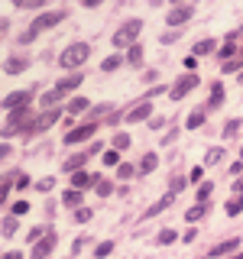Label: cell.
<instances>
[{
	"mask_svg": "<svg viewBox=\"0 0 243 259\" xmlns=\"http://www.w3.org/2000/svg\"><path fill=\"white\" fill-rule=\"evenodd\" d=\"M68 16V10H43L36 16V20L29 23V29H23L20 32V42L26 46V42H32V39L39 36V32H46V29H52V26H59V23Z\"/></svg>",
	"mask_w": 243,
	"mask_h": 259,
	"instance_id": "cell-1",
	"label": "cell"
},
{
	"mask_svg": "<svg viewBox=\"0 0 243 259\" xmlns=\"http://www.w3.org/2000/svg\"><path fill=\"white\" fill-rule=\"evenodd\" d=\"M88 59H91V46L88 42H71V46H65V52L59 55V65L65 71H75L81 65H88Z\"/></svg>",
	"mask_w": 243,
	"mask_h": 259,
	"instance_id": "cell-2",
	"label": "cell"
},
{
	"mask_svg": "<svg viewBox=\"0 0 243 259\" xmlns=\"http://www.w3.org/2000/svg\"><path fill=\"white\" fill-rule=\"evenodd\" d=\"M36 126V117H32V107H23V110H13L4 123V140H10L16 133H29Z\"/></svg>",
	"mask_w": 243,
	"mask_h": 259,
	"instance_id": "cell-3",
	"label": "cell"
},
{
	"mask_svg": "<svg viewBox=\"0 0 243 259\" xmlns=\"http://www.w3.org/2000/svg\"><path fill=\"white\" fill-rule=\"evenodd\" d=\"M91 156H104V152H101V143H91L88 149H81V152H75V156H68V159L62 162V172H65V175L85 172V165L91 162Z\"/></svg>",
	"mask_w": 243,
	"mask_h": 259,
	"instance_id": "cell-4",
	"label": "cell"
},
{
	"mask_svg": "<svg viewBox=\"0 0 243 259\" xmlns=\"http://www.w3.org/2000/svg\"><path fill=\"white\" fill-rule=\"evenodd\" d=\"M140 32H143V20H127L124 26L113 32L110 42H113V49H133L136 39H140Z\"/></svg>",
	"mask_w": 243,
	"mask_h": 259,
	"instance_id": "cell-5",
	"label": "cell"
},
{
	"mask_svg": "<svg viewBox=\"0 0 243 259\" xmlns=\"http://www.w3.org/2000/svg\"><path fill=\"white\" fill-rule=\"evenodd\" d=\"M198 84H201L198 71H188V75H182V78H178L172 88H169V97H172V101H182V97H185V94H191Z\"/></svg>",
	"mask_w": 243,
	"mask_h": 259,
	"instance_id": "cell-6",
	"label": "cell"
},
{
	"mask_svg": "<svg viewBox=\"0 0 243 259\" xmlns=\"http://www.w3.org/2000/svg\"><path fill=\"white\" fill-rule=\"evenodd\" d=\"M94 133H97V123H94V120H85L81 126L68 130L62 140H65V146H78V143H85V140H94Z\"/></svg>",
	"mask_w": 243,
	"mask_h": 259,
	"instance_id": "cell-7",
	"label": "cell"
},
{
	"mask_svg": "<svg viewBox=\"0 0 243 259\" xmlns=\"http://www.w3.org/2000/svg\"><path fill=\"white\" fill-rule=\"evenodd\" d=\"M194 16V4H182V7H172L166 16V26H185Z\"/></svg>",
	"mask_w": 243,
	"mask_h": 259,
	"instance_id": "cell-8",
	"label": "cell"
},
{
	"mask_svg": "<svg viewBox=\"0 0 243 259\" xmlns=\"http://www.w3.org/2000/svg\"><path fill=\"white\" fill-rule=\"evenodd\" d=\"M29 101H32V91H13V94L4 97V110H7V113L23 110V107H29Z\"/></svg>",
	"mask_w": 243,
	"mask_h": 259,
	"instance_id": "cell-9",
	"label": "cell"
},
{
	"mask_svg": "<svg viewBox=\"0 0 243 259\" xmlns=\"http://www.w3.org/2000/svg\"><path fill=\"white\" fill-rule=\"evenodd\" d=\"M55 246H59V237H55V233L49 230L46 237L39 240L36 246H32V259H49V256H52V249H55Z\"/></svg>",
	"mask_w": 243,
	"mask_h": 259,
	"instance_id": "cell-10",
	"label": "cell"
},
{
	"mask_svg": "<svg viewBox=\"0 0 243 259\" xmlns=\"http://www.w3.org/2000/svg\"><path fill=\"white\" fill-rule=\"evenodd\" d=\"M149 117H152V104H149V101H140L136 107H130V110L124 113L127 123H143V120H149Z\"/></svg>",
	"mask_w": 243,
	"mask_h": 259,
	"instance_id": "cell-11",
	"label": "cell"
},
{
	"mask_svg": "<svg viewBox=\"0 0 243 259\" xmlns=\"http://www.w3.org/2000/svg\"><path fill=\"white\" fill-rule=\"evenodd\" d=\"M59 117H62V110H55V107H52V110H46V113H43V117H36V126H32V130H29V133H26V136H36V133H46V130H49V126H52V123H55V120H59Z\"/></svg>",
	"mask_w": 243,
	"mask_h": 259,
	"instance_id": "cell-12",
	"label": "cell"
},
{
	"mask_svg": "<svg viewBox=\"0 0 243 259\" xmlns=\"http://www.w3.org/2000/svg\"><path fill=\"white\" fill-rule=\"evenodd\" d=\"M97 182H101V175H91V172H75L71 175V188H78V191L97 188Z\"/></svg>",
	"mask_w": 243,
	"mask_h": 259,
	"instance_id": "cell-13",
	"label": "cell"
},
{
	"mask_svg": "<svg viewBox=\"0 0 243 259\" xmlns=\"http://www.w3.org/2000/svg\"><path fill=\"white\" fill-rule=\"evenodd\" d=\"M224 97H227L224 84H221V81H214V84H211V97H208V110H221L224 107Z\"/></svg>",
	"mask_w": 243,
	"mask_h": 259,
	"instance_id": "cell-14",
	"label": "cell"
},
{
	"mask_svg": "<svg viewBox=\"0 0 243 259\" xmlns=\"http://www.w3.org/2000/svg\"><path fill=\"white\" fill-rule=\"evenodd\" d=\"M172 201H175V194H172V191H169V194H162V198H159V201H156V204H152V207H146L143 221H149V217L162 214V210H166V207H172Z\"/></svg>",
	"mask_w": 243,
	"mask_h": 259,
	"instance_id": "cell-15",
	"label": "cell"
},
{
	"mask_svg": "<svg viewBox=\"0 0 243 259\" xmlns=\"http://www.w3.org/2000/svg\"><path fill=\"white\" fill-rule=\"evenodd\" d=\"M81 81H85V75H78V71H75V75H68V78H59V81H55V91H59V94H68V91H75Z\"/></svg>",
	"mask_w": 243,
	"mask_h": 259,
	"instance_id": "cell-16",
	"label": "cell"
},
{
	"mask_svg": "<svg viewBox=\"0 0 243 259\" xmlns=\"http://www.w3.org/2000/svg\"><path fill=\"white\" fill-rule=\"evenodd\" d=\"M156 168H159V156H156V152H146V156L136 162V172H140V175H149V172H156Z\"/></svg>",
	"mask_w": 243,
	"mask_h": 259,
	"instance_id": "cell-17",
	"label": "cell"
},
{
	"mask_svg": "<svg viewBox=\"0 0 243 259\" xmlns=\"http://www.w3.org/2000/svg\"><path fill=\"white\" fill-rule=\"evenodd\" d=\"M26 68H29V59H26V55H13V59H7V65H4L7 75H20V71H26Z\"/></svg>",
	"mask_w": 243,
	"mask_h": 259,
	"instance_id": "cell-18",
	"label": "cell"
},
{
	"mask_svg": "<svg viewBox=\"0 0 243 259\" xmlns=\"http://www.w3.org/2000/svg\"><path fill=\"white\" fill-rule=\"evenodd\" d=\"M237 246H240V237L224 240V243H217V246L211 249V256H227V253H237Z\"/></svg>",
	"mask_w": 243,
	"mask_h": 259,
	"instance_id": "cell-19",
	"label": "cell"
},
{
	"mask_svg": "<svg viewBox=\"0 0 243 259\" xmlns=\"http://www.w3.org/2000/svg\"><path fill=\"white\" fill-rule=\"evenodd\" d=\"M214 49H217V42H214V39H198L191 52H194V59H201V55H211Z\"/></svg>",
	"mask_w": 243,
	"mask_h": 259,
	"instance_id": "cell-20",
	"label": "cell"
},
{
	"mask_svg": "<svg viewBox=\"0 0 243 259\" xmlns=\"http://www.w3.org/2000/svg\"><path fill=\"white\" fill-rule=\"evenodd\" d=\"M81 201H85V194H81L78 188H68V191L62 194V204L65 207H81Z\"/></svg>",
	"mask_w": 243,
	"mask_h": 259,
	"instance_id": "cell-21",
	"label": "cell"
},
{
	"mask_svg": "<svg viewBox=\"0 0 243 259\" xmlns=\"http://www.w3.org/2000/svg\"><path fill=\"white\" fill-rule=\"evenodd\" d=\"M143 55H146V49H143L140 42H136L133 49H127V62L133 65V68H140V65H143Z\"/></svg>",
	"mask_w": 243,
	"mask_h": 259,
	"instance_id": "cell-22",
	"label": "cell"
},
{
	"mask_svg": "<svg viewBox=\"0 0 243 259\" xmlns=\"http://www.w3.org/2000/svg\"><path fill=\"white\" fill-rule=\"evenodd\" d=\"M224 210H227V217H237V214H243V194H237V198H230L224 204Z\"/></svg>",
	"mask_w": 243,
	"mask_h": 259,
	"instance_id": "cell-23",
	"label": "cell"
},
{
	"mask_svg": "<svg viewBox=\"0 0 243 259\" xmlns=\"http://www.w3.org/2000/svg\"><path fill=\"white\" fill-rule=\"evenodd\" d=\"M217 55H221V59H227V62H233V59L240 55V49L233 46V39H227V42L221 46V52H217Z\"/></svg>",
	"mask_w": 243,
	"mask_h": 259,
	"instance_id": "cell-24",
	"label": "cell"
},
{
	"mask_svg": "<svg viewBox=\"0 0 243 259\" xmlns=\"http://www.w3.org/2000/svg\"><path fill=\"white\" fill-rule=\"evenodd\" d=\"M88 107H91L88 97H71V101H68V113H85Z\"/></svg>",
	"mask_w": 243,
	"mask_h": 259,
	"instance_id": "cell-25",
	"label": "cell"
},
{
	"mask_svg": "<svg viewBox=\"0 0 243 259\" xmlns=\"http://www.w3.org/2000/svg\"><path fill=\"white\" fill-rule=\"evenodd\" d=\"M205 214H208V204H194V207H188V210H185V221H188V224H194V221H201Z\"/></svg>",
	"mask_w": 243,
	"mask_h": 259,
	"instance_id": "cell-26",
	"label": "cell"
},
{
	"mask_svg": "<svg viewBox=\"0 0 243 259\" xmlns=\"http://www.w3.org/2000/svg\"><path fill=\"white\" fill-rule=\"evenodd\" d=\"M205 113H208V110H191L188 120H185V126H188V130H198L201 123H205Z\"/></svg>",
	"mask_w": 243,
	"mask_h": 259,
	"instance_id": "cell-27",
	"label": "cell"
},
{
	"mask_svg": "<svg viewBox=\"0 0 243 259\" xmlns=\"http://www.w3.org/2000/svg\"><path fill=\"white\" fill-rule=\"evenodd\" d=\"M120 65H124V55H107V59L101 62V71H117Z\"/></svg>",
	"mask_w": 243,
	"mask_h": 259,
	"instance_id": "cell-28",
	"label": "cell"
},
{
	"mask_svg": "<svg viewBox=\"0 0 243 259\" xmlns=\"http://www.w3.org/2000/svg\"><path fill=\"white\" fill-rule=\"evenodd\" d=\"M178 240V233L172 230V227H166V230H159V237H156V243L159 246H169V243H175Z\"/></svg>",
	"mask_w": 243,
	"mask_h": 259,
	"instance_id": "cell-29",
	"label": "cell"
},
{
	"mask_svg": "<svg viewBox=\"0 0 243 259\" xmlns=\"http://www.w3.org/2000/svg\"><path fill=\"white\" fill-rule=\"evenodd\" d=\"M62 97H65V94H59V91H49V94L39 97V107H49V110H52V104H59Z\"/></svg>",
	"mask_w": 243,
	"mask_h": 259,
	"instance_id": "cell-30",
	"label": "cell"
},
{
	"mask_svg": "<svg viewBox=\"0 0 243 259\" xmlns=\"http://www.w3.org/2000/svg\"><path fill=\"white\" fill-rule=\"evenodd\" d=\"M221 159H224V149H221V146H211L208 156H205V165H217Z\"/></svg>",
	"mask_w": 243,
	"mask_h": 259,
	"instance_id": "cell-31",
	"label": "cell"
},
{
	"mask_svg": "<svg viewBox=\"0 0 243 259\" xmlns=\"http://www.w3.org/2000/svg\"><path fill=\"white\" fill-rule=\"evenodd\" d=\"M133 175H140V172H136V165H130V162H120V165H117V178H124V182H127V178H133Z\"/></svg>",
	"mask_w": 243,
	"mask_h": 259,
	"instance_id": "cell-32",
	"label": "cell"
},
{
	"mask_svg": "<svg viewBox=\"0 0 243 259\" xmlns=\"http://www.w3.org/2000/svg\"><path fill=\"white\" fill-rule=\"evenodd\" d=\"M240 126H243V120H237V117L227 120V123H224V136H227V140H230V136H237V133H240Z\"/></svg>",
	"mask_w": 243,
	"mask_h": 259,
	"instance_id": "cell-33",
	"label": "cell"
},
{
	"mask_svg": "<svg viewBox=\"0 0 243 259\" xmlns=\"http://www.w3.org/2000/svg\"><path fill=\"white\" fill-rule=\"evenodd\" d=\"M16 7H20V10H39V13H43L46 0H16Z\"/></svg>",
	"mask_w": 243,
	"mask_h": 259,
	"instance_id": "cell-34",
	"label": "cell"
},
{
	"mask_svg": "<svg viewBox=\"0 0 243 259\" xmlns=\"http://www.w3.org/2000/svg\"><path fill=\"white\" fill-rule=\"evenodd\" d=\"M211 191H214V185H211V182H201V185H198V204H208Z\"/></svg>",
	"mask_w": 243,
	"mask_h": 259,
	"instance_id": "cell-35",
	"label": "cell"
},
{
	"mask_svg": "<svg viewBox=\"0 0 243 259\" xmlns=\"http://www.w3.org/2000/svg\"><path fill=\"white\" fill-rule=\"evenodd\" d=\"M16 230H20V224H16V217H13V214H7V217H4V237H13Z\"/></svg>",
	"mask_w": 243,
	"mask_h": 259,
	"instance_id": "cell-36",
	"label": "cell"
},
{
	"mask_svg": "<svg viewBox=\"0 0 243 259\" xmlns=\"http://www.w3.org/2000/svg\"><path fill=\"white\" fill-rule=\"evenodd\" d=\"M110 253H113V240H104V243H97L94 259H104V256H110Z\"/></svg>",
	"mask_w": 243,
	"mask_h": 259,
	"instance_id": "cell-37",
	"label": "cell"
},
{
	"mask_svg": "<svg viewBox=\"0 0 243 259\" xmlns=\"http://www.w3.org/2000/svg\"><path fill=\"white\" fill-rule=\"evenodd\" d=\"M46 233H49V230H46V227H39V224H36V227H32V230L26 233V240L32 243V246H36V243H39V240H43V237H46Z\"/></svg>",
	"mask_w": 243,
	"mask_h": 259,
	"instance_id": "cell-38",
	"label": "cell"
},
{
	"mask_svg": "<svg viewBox=\"0 0 243 259\" xmlns=\"http://www.w3.org/2000/svg\"><path fill=\"white\" fill-rule=\"evenodd\" d=\"M97 194H101V198H110L113 194V182H107V178H101V182H97V188H94Z\"/></svg>",
	"mask_w": 243,
	"mask_h": 259,
	"instance_id": "cell-39",
	"label": "cell"
},
{
	"mask_svg": "<svg viewBox=\"0 0 243 259\" xmlns=\"http://www.w3.org/2000/svg\"><path fill=\"white\" fill-rule=\"evenodd\" d=\"M91 214H94L91 207H78V210H75L71 217H75V224H88V221H91Z\"/></svg>",
	"mask_w": 243,
	"mask_h": 259,
	"instance_id": "cell-40",
	"label": "cell"
},
{
	"mask_svg": "<svg viewBox=\"0 0 243 259\" xmlns=\"http://www.w3.org/2000/svg\"><path fill=\"white\" fill-rule=\"evenodd\" d=\"M127 146H130V136H127V133H113V149H117V152H124Z\"/></svg>",
	"mask_w": 243,
	"mask_h": 259,
	"instance_id": "cell-41",
	"label": "cell"
},
{
	"mask_svg": "<svg viewBox=\"0 0 243 259\" xmlns=\"http://www.w3.org/2000/svg\"><path fill=\"white\" fill-rule=\"evenodd\" d=\"M178 36H182L178 29H169V32H162V36H159V42L162 46H172V42H178Z\"/></svg>",
	"mask_w": 243,
	"mask_h": 259,
	"instance_id": "cell-42",
	"label": "cell"
},
{
	"mask_svg": "<svg viewBox=\"0 0 243 259\" xmlns=\"http://www.w3.org/2000/svg\"><path fill=\"white\" fill-rule=\"evenodd\" d=\"M101 159H104V165H120V156H117V149H107Z\"/></svg>",
	"mask_w": 243,
	"mask_h": 259,
	"instance_id": "cell-43",
	"label": "cell"
},
{
	"mask_svg": "<svg viewBox=\"0 0 243 259\" xmlns=\"http://www.w3.org/2000/svg\"><path fill=\"white\" fill-rule=\"evenodd\" d=\"M13 182H16V188H29V175L26 172H13Z\"/></svg>",
	"mask_w": 243,
	"mask_h": 259,
	"instance_id": "cell-44",
	"label": "cell"
},
{
	"mask_svg": "<svg viewBox=\"0 0 243 259\" xmlns=\"http://www.w3.org/2000/svg\"><path fill=\"white\" fill-rule=\"evenodd\" d=\"M36 188H39V191H52V188H55V178H49V175H46V178H39Z\"/></svg>",
	"mask_w": 243,
	"mask_h": 259,
	"instance_id": "cell-45",
	"label": "cell"
},
{
	"mask_svg": "<svg viewBox=\"0 0 243 259\" xmlns=\"http://www.w3.org/2000/svg\"><path fill=\"white\" fill-rule=\"evenodd\" d=\"M26 210H29V204H26V201H16V204L10 207V214H13V217H23Z\"/></svg>",
	"mask_w": 243,
	"mask_h": 259,
	"instance_id": "cell-46",
	"label": "cell"
},
{
	"mask_svg": "<svg viewBox=\"0 0 243 259\" xmlns=\"http://www.w3.org/2000/svg\"><path fill=\"white\" fill-rule=\"evenodd\" d=\"M201 175H205V168H201V165H194L191 172H188V182H191V185H201Z\"/></svg>",
	"mask_w": 243,
	"mask_h": 259,
	"instance_id": "cell-47",
	"label": "cell"
},
{
	"mask_svg": "<svg viewBox=\"0 0 243 259\" xmlns=\"http://www.w3.org/2000/svg\"><path fill=\"white\" fill-rule=\"evenodd\" d=\"M240 65H243V55H240V59H233V62H227V65H224V71H237Z\"/></svg>",
	"mask_w": 243,
	"mask_h": 259,
	"instance_id": "cell-48",
	"label": "cell"
},
{
	"mask_svg": "<svg viewBox=\"0 0 243 259\" xmlns=\"http://www.w3.org/2000/svg\"><path fill=\"white\" fill-rule=\"evenodd\" d=\"M185 188V178H172V194H178Z\"/></svg>",
	"mask_w": 243,
	"mask_h": 259,
	"instance_id": "cell-49",
	"label": "cell"
},
{
	"mask_svg": "<svg viewBox=\"0 0 243 259\" xmlns=\"http://www.w3.org/2000/svg\"><path fill=\"white\" fill-rule=\"evenodd\" d=\"M149 126H152V130H162V126H166V120H162V117H152Z\"/></svg>",
	"mask_w": 243,
	"mask_h": 259,
	"instance_id": "cell-50",
	"label": "cell"
},
{
	"mask_svg": "<svg viewBox=\"0 0 243 259\" xmlns=\"http://www.w3.org/2000/svg\"><path fill=\"white\" fill-rule=\"evenodd\" d=\"M240 172H243V159H237V162L230 165V175H240Z\"/></svg>",
	"mask_w": 243,
	"mask_h": 259,
	"instance_id": "cell-51",
	"label": "cell"
},
{
	"mask_svg": "<svg viewBox=\"0 0 243 259\" xmlns=\"http://www.w3.org/2000/svg\"><path fill=\"white\" fill-rule=\"evenodd\" d=\"M233 191H237V194H243V175L237 178V182H233Z\"/></svg>",
	"mask_w": 243,
	"mask_h": 259,
	"instance_id": "cell-52",
	"label": "cell"
},
{
	"mask_svg": "<svg viewBox=\"0 0 243 259\" xmlns=\"http://www.w3.org/2000/svg\"><path fill=\"white\" fill-rule=\"evenodd\" d=\"M4 259H23V253H16V249H10V253H4Z\"/></svg>",
	"mask_w": 243,
	"mask_h": 259,
	"instance_id": "cell-53",
	"label": "cell"
},
{
	"mask_svg": "<svg viewBox=\"0 0 243 259\" xmlns=\"http://www.w3.org/2000/svg\"><path fill=\"white\" fill-rule=\"evenodd\" d=\"M230 259H243V249H240V253H233V256H230Z\"/></svg>",
	"mask_w": 243,
	"mask_h": 259,
	"instance_id": "cell-54",
	"label": "cell"
},
{
	"mask_svg": "<svg viewBox=\"0 0 243 259\" xmlns=\"http://www.w3.org/2000/svg\"><path fill=\"white\" fill-rule=\"evenodd\" d=\"M240 159H243V146H240Z\"/></svg>",
	"mask_w": 243,
	"mask_h": 259,
	"instance_id": "cell-55",
	"label": "cell"
},
{
	"mask_svg": "<svg viewBox=\"0 0 243 259\" xmlns=\"http://www.w3.org/2000/svg\"><path fill=\"white\" fill-rule=\"evenodd\" d=\"M240 81H243V71H240Z\"/></svg>",
	"mask_w": 243,
	"mask_h": 259,
	"instance_id": "cell-56",
	"label": "cell"
},
{
	"mask_svg": "<svg viewBox=\"0 0 243 259\" xmlns=\"http://www.w3.org/2000/svg\"><path fill=\"white\" fill-rule=\"evenodd\" d=\"M240 36H243V29H240Z\"/></svg>",
	"mask_w": 243,
	"mask_h": 259,
	"instance_id": "cell-57",
	"label": "cell"
},
{
	"mask_svg": "<svg viewBox=\"0 0 243 259\" xmlns=\"http://www.w3.org/2000/svg\"><path fill=\"white\" fill-rule=\"evenodd\" d=\"M240 55H243V49H240Z\"/></svg>",
	"mask_w": 243,
	"mask_h": 259,
	"instance_id": "cell-58",
	"label": "cell"
}]
</instances>
